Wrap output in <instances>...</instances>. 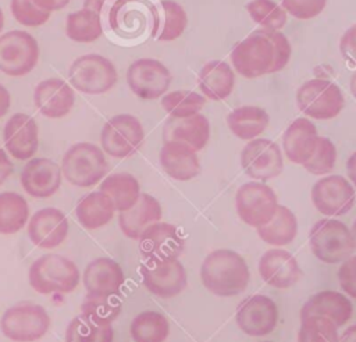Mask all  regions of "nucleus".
<instances>
[{
  "label": "nucleus",
  "instance_id": "1",
  "mask_svg": "<svg viewBox=\"0 0 356 342\" xmlns=\"http://www.w3.org/2000/svg\"><path fill=\"white\" fill-rule=\"evenodd\" d=\"M203 286L221 298L242 293L250 279L245 259L231 249H217L209 253L200 266Z\"/></svg>",
  "mask_w": 356,
  "mask_h": 342
},
{
  "label": "nucleus",
  "instance_id": "2",
  "mask_svg": "<svg viewBox=\"0 0 356 342\" xmlns=\"http://www.w3.org/2000/svg\"><path fill=\"white\" fill-rule=\"evenodd\" d=\"M28 278L29 285L38 293H70L76 289L81 274L72 260L61 254L49 253L32 263Z\"/></svg>",
  "mask_w": 356,
  "mask_h": 342
},
{
  "label": "nucleus",
  "instance_id": "3",
  "mask_svg": "<svg viewBox=\"0 0 356 342\" xmlns=\"http://www.w3.org/2000/svg\"><path fill=\"white\" fill-rule=\"evenodd\" d=\"M309 245L312 253L327 264L342 263L356 250L350 229L335 218L318 220L309 232Z\"/></svg>",
  "mask_w": 356,
  "mask_h": 342
},
{
  "label": "nucleus",
  "instance_id": "4",
  "mask_svg": "<svg viewBox=\"0 0 356 342\" xmlns=\"http://www.w3.org/2000/svg\"><path fill=\"white\" fill-rule=\"evenodd\" d=\"M107 171L108 164L104 152L93 143H75L63 156L61 172L74 186H93L106 177Z\"/></svg>",
  "mask_w": 356,
  "mask_h": 342
},
{
  "label": "nucleus",
  "instance_id": "5",
  "mask_svg": "<svg viewBox=\"0 0 356 342\" xmlns=\"http://www.w3.org/2000/svg\"><path fill=\"white\" fill-rule=\"evenodd\" d=\"M1 332L15 342H33L46 335L50 316L46 309L32 302H21L8 307L0 321Z\"/></svg>",
  "mask_w": 356,
  "mask_h": 342
},
{
  "label": "nucleus",
  "instance_id": "6",
  "mask_svg": "<svg viewBox=\"0 0 356 342\" xmlns=\"http://www.w3.org/2000/svg\"><path fill=\"white\" fill-rule=\"evenodd\" d=\"M115 65L104 56L90 53L72 61L68 70L70 85L86 95L108 92L117 82Z\"/></svg>",
  "mask_w": 356,
  "mask_h": 342
},
{
  "label": "nucleus",
  "instance_id": "7",
  "mask_svg": "<svg viewBox=\"0 0 356 342\" xmlns=\"http://www.w3.org/2000/svg\"><path fill=\"white\" fill-rule=\"evenodd\" d=\"M296 104L310 118L331 120L342 111L345 99L337 83L328 79L314 78L298 88Z\"/></svg>",
  "mask_w": 356,
  "mask_h": 342
},
{
  "label": "nucleus",
  "instance_id": "8",
  "mask_svg": "<svg viewBox=\"0 0 356 342\" xmlns=\"http://www.w3.org/2000/svg\"><path fill=\"white\" fill-rule=\"evenodd\" d=\"M145 131L140 121L132 114L111 117L102 128V150L114 158H127L142 146Z\"/></svg>",
  "mask_w": 356,
  "mask_h": 342
},
{
  "label": "nucleus",
  "instance_id": "9",
  "mask_svg": "<svg viewBox=\"0 0 356 342\" xmlns=\"http://www.w3.org/2000/svg\"><path fill=\"white\" fill-rule=\"evenodd\" d=\"M278 199L275 192L260 181H250L239 186L235 195V209L239 218L253 228L263 227L275 214Z\"/></svg>",
  "mask_w": 356,
  "mask_h": 342
},
{
  "label": "nucleus",
  "instance_id": "10",
  "mask_svg": "<svg viewBox=\"0 0 356 342\" xmlns=\"http://www.w3.org/2000/svg\"><path fill=\"white\" fill-rule=\"evenodd\" d=\"M39 44L25 31H10L0 36V71L10 76H24L38 64Z\"/></svg>",
  "mask_w": 356,
  "mask_h": 342
},
{
  "label": "nucleus",
  "instance_id": "11",
  "mask_svg": "<svg viewBox=\"0 0 356 342\" xmlns=\"http://www.w3.org/2000/svg\"><path fill=\"white\" fill-rule=\"evenodd\" d=\"M231 63L236 72L245 78L270 74L274 64V47L267 38L252 32L235 44L231 51Z\"/></svg>",
  "mask_w": 356,
  "mask_h": 342
},
{
  "label": "nucleus",
  "instance_id": "12",
  "mask_svg": "<svg viewBox=\"0 0 356 342\" xmlns=\"http://www.w3.org/2000/svg\"><path fill=\"white\" fill-rule=\"evenodd\" d=\"M241 165L248 177L266 182L277 178L282 172V152L275 142L266 138H256L243 146Z\"/></svg>",
  "mask_w": 356,
  "mask_h": 342
},
{
  "label": "nucleus",
  "instance_id": "13",
  "mask_svg": "<svg viewBox=\"0 0 356 342\" xmlns=\"http://www.w3.org/2000/svg\"><path fill=\"white\" fill-rule=\"evenodd\" d=\"M171 81L170 70L156 58L135 60L127 70V83L131 92L143 100L164 96Z\"/></svg>",
  "mask_w": 356,
  "mask_h": 342
},
{
  "label": "nucleus",
  "instance_id": "14",
  "mask_svg": "<svg viewBox=\"0 0 356 342\" xmlns=\"http://www.w3.org/2000/svg\"><path fill=\"white\" fill-rule=\"evenodd\" d=\"M312 202L327 217L343 215L355 204V189L342 175H327L312 188Z\"/></svg>",
  "mask_w": 356,
  "mask_h": 342
},
{
  "label": "nucleus",
  "instance_id": "15",
  "mask_svg": "<svg viewBox=\"0 0 356 342\" xmlns=\"http://www.w3.org/2000/svg\"><path fill=\"white\" fill-rule=\"evenodd\" d=\"M139 252L145 261H164L178 259L185 247L179 229L170 222H156L139 236Z\"/></svg>",
  "mask_w": 356,
  "mask_h": 342
},
{
  "label": "nucleus",
  "instance_id": "16",
  "mask_svg": "<svg viewBox=\"0 0 356 342\" xmlns=\"http://www.w3.org/2000/svg\"><path fill=\"white\" fill-rule=\"evenodd\" d=\"M140 274L146 289L163 299L179 295L188 284L185 267L178 259L145 261L140 267Z\"/></svg>",
  "mask_w": 356,
  "mask_h": 342
},
{
  "label": "nucleus",
  "instance_id": "17",
  "mask_svg": "<svg viewBox=\"0 0 356 342\" xmlns=\"http://www.w3.org/2000/svg\"><path fill=\"white\" fill-rule=\"evenodd\" d=\"M235 320L238 327L249 336H264L271 334L278 323L275 302L266 295H252L241 302Z\"/></svg>",
  "mask_w": 356,
  "mask_h": 342
},
{
  "label": "nucleus",
  "instance_id": "18",
  "mask_svg": "<svg viewBox=\"0 0 356 342\" xmlns=\"http://www.w3.org/2000/svg\"><path fill=\"white\" fill-rule=\"evenodd\" d=\"M61 167L50 158H31L21 171V185L24 190L36 199L53 196L61 185Z\"/></svg>",
  "mask_w": 356,
  "mask_h": 342
},
{
  "label": "nucleus",
  "instance_id": "19",
  "mask_svg": "<svg viewBox=\"0 0 356 342\" xmlns=\"http://www.w3.org/2000/svg\"><path fill=\"white\" fill-rule=\"evenodd\" d=\"M68 228V220L61 210L44 207L38 210L28 221V236L38 247L54 249L65 241Z\"/></svg>",
  "mask_w": 356,
  "mask_h": 342
},
{
  "label": "nucleus",
  "instance_id": "20",
  "mask_svg": "<svg viewBox=\"0 0 356 342\" xmlns=\"http://www.w3.org/2000/svg\"><path fill=\"white\" fill-rule=\"evenodd\" d=\"M36 121L24 113H15L8 118L3 129V140L7 152L17 160H31L39 146Z\"/></svg>",
  "mask_w": 356,
  "mask_h": 342
},
{
  "label": "nucleus",
  "instance_id": "21",
  "mask_svg": "<svg viewBox=\"0 0 356 342\" xmlns=\"http://www.w3.org/2000/svg\"><path fill=\"white\" fill-rule=\"evenodd\" d=\"M33 101L46 118H63L75 104V93L71 85L61 78H49L39 82L33 90Z\"/></svg>",
  "mask_w": 356,
  "mask_h": 342
},
{
  "label": "nucleus",
  "instance_id": "22",
  "mask_svg": "<svg viewBox=\"0 0 356 342\" xmlns=\"http://www.w3.org/2000/svg\"><path fill=\"white\" fill-rule=\"evenodd\" d=\"M259 274L268 285L286 289L300 278V267L296 259L285 249H270L259 260Z\"/></svg>",
  "mask_w": 356,
  "mask_h": 342
},
{
  "label": "nucleus",
  "instance_id": "23",
  "mask_svg": "<svg viewBox=\"0 0 356 342\" xmlns=\"http://www.w3.org/2000/svg\"><path fill=\"white\" fill-rule=\"evenodd\" d=\"M159 160L165 174L177 181H189L200 172V161L196 150L184 142H164Z\"/></svg>",
  "mask_w": 356,
  "mask_h": 342
},
{
  "label": "nucleus",
  "instance_id": "24",
  "mask_svg": "<svg viewBox=\"0 0 356 342\" xmlns=\"http://www.w3.org/2000/svg\"><path fill=\"white\" fill-rule=\"evenodd\" d=\"M82 281L90 295H118L125 275L115 260L99 257L86 266Z\"/></svg>",
  "mask_w": 356,
  "mask_h": 342
},
{
  "label": "nucleus",
  "instance_id": "25",
  "mask_svg": "<svg viewBox=\"0 0 356 342\" xmlns=\"http://www.w3.org/2000/svg\"><path fill=\"white\" fill-rule=\"evenodd\" d=\"M317 140L318 133L316 125L309 118H296L284 132V153L289 161L303 165L313 156Z\"/></svg>",
  "mask_w": 356,
  "mask_h": 342
},
{
  "label": "nucleus",
  "instance_id": "26",
  "mask_svg": "<svg viewBox=\"0 0 356 342\" xmlns=\"http://www.w3.org/2000/svg\"><path fill=\"white\" fill-rule=\"evenodd\" d=\"M353 313L352 302L341 292L321 291L310 296L300 309V320L309 316H320L331 320L337 327L345 325Z\"/></svg>",
  "mask_w": 356,
  "mask_h": 342
},
{
  "label": "nucleus",
  "instance_id": "27",
  "mask_svg": "<svg viewBox=\"0 0 356 342\" xmlns=\"http://www.w3.org/2000/svg\"><path fill=\"white\" fill-rule=\"evenodd\" d=\"M210 139L209 118L200 113L186 117H170L163 127V142L178 140L189 145L196 152L202 150Z\"/></svg>",
  "mask_w": 356,
  "mask_h": 342
},
{
  "label": "nucleus",
  "instance_id": "28",
  "mask_svg": "<svg viewBox=\"0 0 356 342\" xmlns=\"http://www.w3.org/2000/svg\"><path fill=\"white\" fill-rule=\"evenodd\" d=\"M161 220V206L159 200L149 195L140 193L138 202L128 210L118 214V225L122 234L129 239H139L142 232Z\"/></svg>",
  "mask_w": 356,
  "mask_h": 342
},
{
  "label": "nucleus",
  "instance_id": "29",
  "mask_svg": "<svg viewBox=\"0 0 356 342\" xmlns=\"http://www.w3.org/2000/svg\"><path fill=\"white\" fill-rule=\"evenodd\" d=\"M235 85V74L228 63L211 60L206 63L197 74V86L203 96L210 100L227 99Z\"/></svg>",
  "mask_w": 356,
  "mask_h": 342
},
{
  "label": "nucleus",
  "instance_id": "30",
  "mask_svg": "<svg viewBox=\"0 0 356 342\" xmlns=\"http://www.w3.org/2000/svg\"><path fill=\"white\" fill-rule=\"evenodd\" d=\"M188 25L186 11L172 0H161L154 8L153 38L159 42L178 39Z\"/></svg>",
  "mask_w": 356,
  "mask_h": 342
},
{
  "label": "nucleus",
  "instance_id": "31",
  "mask_svg": "<svg viewBox=\"0 0 356 342\" xmlns=\"http://www.w3.org/2000/svg\"><path fill=\"white\" fill-rule=\"evenodd\" d=\"M115 213L111 199L102 190L82 196L76 204L75 214L79 224L86 229H97L107 225Z\"/></svg>",
  "mask_w": 356,
  "mask_h": 342
},
{
  "label": "nucleus",
  "instance_id": "32",
  "mask_svg": "<svg viewBox=\"0 0 356 342\" xmlns=\"http://www.w3.org/2000/svg\"><path fill=\"white\" fill-rule=\"evenodd\" d=\"M268 122L267 111L259 106H241L227 115L228 128L242 140L256 139L266 131Z\"/></svg>",
  "mask_w": 356,
  "mask_h": 342
},
{
  "label": "nucleus",
  "instance_id": "33",
  "mask_svg": "<svg viewBox=\"0 0 356 342\" xmlns=\"http://www.w3.org/2000/svg\"><path fill=\"white\" fill-rule=\"evenodd\" d=\"M100 190L111 199L118 213L131 209L140 196L138 179L128 172H115L103 178Z\"/></svg>",
  "mask_w": 356,
  "mask_h": 342
},
{
  "label": "nucleus",
  "instance_id": "34",
  "mask_svg": "<svg viewBox=\"0 0 356 342\" xmlns=\"http://www.w3.org/2000/svg\"><path fill=\"white\" fill-rule=\"evenodd\" d=\"M259 238L267 245L284 246L291 243L298 235V220L286 206L278 204L274 217L263 227L256 228Z\"/></svg>",
  "mask_w": 356,
  "mask_h": 342
},
{
  "label": "nucleus",
  "instance_id": "35",
  "mask_svg": "<svg viewBox=\"0 0 356 342\" xmlns=\"http://www.w3.org/2000/svg\"><path fill=\"white\" fill-rule=\"evenodd\" d=\"M65 35L76 43H92L103 35L100 13L92 8H81L67 15Z\"/></svg>",
  "mask_w": 356,
  "mask_h": 342
},
{
  "label": "nucleus",
  "instance_id": "36",
  "mask_svg": "<svg viewBox=\"0 0 356 342\" xmlns=\"http://www.w3.org/2000/svg\"><path fill=\"white\" fill-rule=\"evenodd\" d=\"M129 334L134 342H164L170 334V323L160 311L145 310L131 321Z\"/></svg>",
  "mask_w": 356,
  "mask_h": 342
},
{
  "label": "nucleus",
  "instance_id": "37",
  "mask_svg": "<svg viewBox=\"0 0 356 342\" xmlns=\"http://www.w3.org/2000/svg\"><path fill=\"white\" fill-rule=\"evenodd\" d=\"M29 207L26 200L17 192L0 193V234L13 235L28 222Z\"/></svg>",
  "mask_w": 356,
  "mask_h": 342
},
{
  "label": "nucleus",
  "instance_id": "38",
  "mask_svg": "<svg viewBox=\"0 0 356 342\" xmlns=\"http://www.w3.org/2000/svg\"><path fill=\"white\" fill-rule=\"evenodd\" d=\"M111 324L99 323L85 314L74 317L65 329V342H113Z\"/></svg>",
  "mask_w": 356,
  "mask_h": 342
},
{
  "label": "nucleus",
  "instance_id": "39",
  "mask_svg": "<svg viewBox=\"0 0 356 342\" xmlns=\"http://www.w3.org/2000/svg\"><path fill=\"white\" fill-rule=\"evenodd\" d=\"M206 103L203 95L189 90V89H179L165 93L161 97L163 108L174 118H186L200 113Z\"/></svg>",
  "mask_w": 356,
  "mask_h": 342
},
{
  "label": "nucleus",
  "instance_id": "40",
  "mask_svg": "<svg viewBox=\"0 0 356 342\" xmlns=\"http://www.w3.org/2000/svg\"><path fill=\"white\" fill-rule=\"evenodd\" d=\"M122 307L120 293L118 295H90L85 298L81 311L82 314L103 323L111 324L120 314Z\"/></svg>",
  "mask_w": 356,
  "mask_h": 342
},
{
  "label": "nucleus",
  "instance_id": "41",
  "mask_svg": "<svg viewBox=\"0 0 356 342\" xmlns=\"http://www.w3.org/2000/svg\"><path fill=\"white\" fill-rule=\"evenodd\" d=\"M245 7L250 18L264 29L278 31L286 24V11L274 0H250Z\"/></svg>",
  "mask_w": 356,
  "mask_h": 342
},
{
  "label": "nucleus",
  "instance_id": "42",
  "mask_svg": "<svg viewBox=\"0 0 356 342\" xmlns=\"http://www.w3.org/2000/svg\"><path fill=\"white\" fill-rule=\"evenodd\" d=\"M338 327L328 318L309 316L300 320L298 342H338Z\"/></svg>",
  "mask_w": 356,
  "mask_h": 342
},
{
  "label": "nucleus",
  "instance_id": "43",
  "mask_svg": "<svg viewBox=\"0 0 356 342\" xmlns=\"http://www.w3.org/2000/svg\"><path fill=\"white\" fill-rule=\"evenodd\" d=\"M337 161V147L331 139L318 136L313 156L303 164L305 170L313 175H325L332 171Z\"/></svg>",
  "mask_w": 356,
  "mask_h": 342
},
{
  "label": "nucleus",
  "instance_id": "44",
  "mask_svg": "<svg viewBox=\"0 0 356 342\" xmlns=\"http://www.w3.org/2000/svg\"><path fill=\"white\" fill-rule=\"evenodd\" d=\"M10 8L15 21L24 26H40L50 18V13L36 7L32 0H11Z\"/></svg>",
  "mask_w": 356,
  "mask_h": 342
},
{
  "label": "nucleus",
  "instance_id": "45",
  "mask_svg": "<svg viewBox=\"0 0 356 342\" xmlns=\"http://www.w3.org/2000/svg\"><path fill=\"white\" fill-rule=\"evenodd\" d=\"M254 32L267 38L271 42L273 47H274V64L271 67L270 74L278 72L282 68H285L286 64L289 63L291 53H292V47H291V43H289L288 38L282 32L274 31V29L261 28V29H256Z\"/></svg>",
  "mask_w": 356,
  "mask_h": 342
},
{
  "label": "nucleus",
  "instance_id": "46",
  "mask_svg": "<svg viewBox=\"0 0 356 342\" xmlns=\"http://www.w3.org/2000/svg\"><path fill=\"white\" fill-rule=\"evenodd\" d=\"M281 7L298 19H310L317 17L324 7L327 0H281Z\"/></svg>",
  "mask_w": 356,
  "mask_h": 342
},
{
  "label": "nucleus",
  "instance_id": "47",
  "mask_svg": "<svg viewBox=\"0 0 356 342\" xmlns=\"http://www.w3.org/2000/svg\"><path fill=\"white\" fill-rule=\"evenodd\" d=\"M337 275L341 289L350 298L356 299V256H350L343 260Z\"/></svg>",
  "mask_w": 356,
  "mask_h": 342
},
{
  "label": "nucleus",
  "instance_id": "48",
  "mask_svg": "<svg viewBox=\"0 0 356 342\" xmlns=\"http://www.w3.org/2000/svg\"><path fill=\"white\" fill-rule=\"evenodd\" d=\"M339 51L345 61L356 65V24L349 26L339 40Z\"/></svg>",
  "mask_w": 356,
  "mask_h": 342
},
{
  "label": "nucleus",
  "instance_id": "49",
  "mask_svg": "<svg viewBox=\"0 0 356 342\" xmlns=\"http://www.w3.org/2000/svg\"><path fill=\"white\" fill-rule=\"evenodd\" d=\"M71 0H32V3L46 13L60 11L68 6Z\"/></svg>",
  "mask_w": 356,
  "mask_h": 342
},
{
  "label": "nucleus",
  "instance_id": "50",
  "mask_svg": "<svg viewBox=\"0 0 356 342\" xmlns=\"http://www.w3.org/2000/svg\"><path fill=\"white\" fill-rule=\"evenodd\" d=\"M13 171H14V165L10 157L7 156L4 149L0 147V185H3L7 181V178L13 174Z\"/></svg>",
  "mask_w": 356,
  "mask_h": 342
},
{
  "label": "nucleus",
  "instance_id": "51",
  "mask_svg": "<svg viewBox=\"0 0 356 342\" xmlns=\"http://www.w3.org/2000/svg\"><path fill=\"white\" fill-rule=\"evenodd\" d=\"M10 106H11V96L7 88L0 82V118L8 113Z\"/></svg>",
  "mask_w": 356,
  "mask_h": 342
},
{
  "label": "nucleus",
  "instance_id": "52",
  "mask_svg": "<svg viewBox=\"0 0 356 342\" xmlns=\"http://www.w3.org/2000/svg\"><path fill=\"white\" fill-rule=\"evenodd\" d=\"M346 172L350 182L356 186V152H353L346 161Z\"/></svg>",
  "mask_w": 356,
  "mask_h": 342
},
{
  "label": "nucleus",
  "instance_id": "53",
  "mask_svg": "<svg viewBox=\"0 0 356 342\" xmlns=\"http://www.w3.org/2000/svg\"><path fill=\"white\" fill-rule=\"evenodd\" d=\"M338 342H356V324L348 327L342 332V335H341Z\"/></svg>",
  "mask_w": 356,
  "mask_h": 342
},
{
  "label": "nucleus",
  "instance_id": "54",
  "mask_svg": "<svg viewBox=\"0 0 356 342\" xmlns=\"http://www.w3.org/2000/svg\"><path fill=\"white\" fill-rule=\"evenodd\" d=\"M349 89H350L352 96L356 99V71L352 74V76L349 79Z\"/></svg>",
  "mask_w": 356,
  "mask_h": 342
},
{
  "label": "nucleus",
  "instance_id": "55",
  "mask_svg": "<svg viewBox=\"0 0 356 342\" xmlns=\"http://www.w3.org/2000/svg\"><path fill=\"white\" fill-rule=\"evenodd\" d=\"M350 232H352L353 241H355V243H356V220L353 221V225H352V229H350Z\"/></svg>",
  "mask_w": 356,
  "mask_h": 342
},
{
  "label": "nucleus",
  "instance_id": "56",
  "mask_svg": "<svg viewBox=\"0 0 356 342\" xmlns=\"http://www.w3.org/2000/svg\"><path fill=\"white\" fill-rule=\"evenodd\" d=\"M3 26H4V14H3V10L0 8V32L3 31Z\"/></svg>",
  "mask_w": 356,
  "mask_h": 342
},
{
  "label": "nucleus",
  "instance_id": "57",
  "mask_svg": "<svg viewBox=\"0 0 356 342\" xmlns=\"http://www.w3.org/2000/svg\"><path fill=\"white\" fill-rule=\"evenodd\" d=\"M261 342H270V341H261Z\"/></svg>",
  "mask_w": 356,
  "mask_h": 342
}]
</instances>
